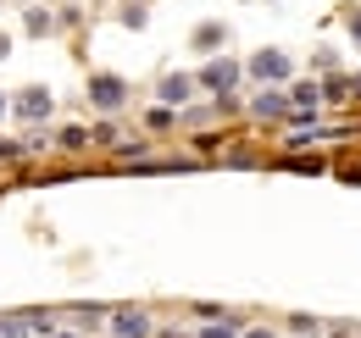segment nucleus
Listing matches in <instances>:
<instances>
[{"instance_id":"1","label":"nucleus","mask_w":361,"mask_h":338,"mask_svg":"<svg viewBox=\"0 0 361 338\" xmlns=\"http://www.w3.org/2000/svg\"><path fill=\"white\" fill-rule=\"evenodd\" d=\"M239 78H245V67H239V61H228V56H217V61H206V67L195 73V89H206V94H217V100H223V94L239 89Z\"/></svg>"},{"instance_id":"2","label":"nucleus","mask_w":361,"mask_h":338,"mask_svg":"<svg viewBox=\"0 0 361 338\" xmlns=\"http://www.w3.org/2000/svg\"><path fill=\"white\" fill-rule=\"evenodd\" d=\"M245 73H250L256 84H278V89H283L289 78H295V61H289L283 50H256V56L245 61Z\"/></svg>"},{"instance_id":"3","label":"nucleus","mask_w":361,"mask_h":338,"mask_svg":"<svg viewBox=\"0 0 361 338\" xmlns=\"http://www.w3.org/2000/svg\"><path fill=\"white\" fill-rule=\"evenodd\" d=\"M90 100L100 106V111H117V106L128 100V84H123L117 73H94L90 78Z\"/></svg>"},{"instance_id":"4","label":"nucleus","mask_w":361,"mask_h":338,"mask_svg":"<svg viewBox=\"0 0 361 338\" xmlns=\"http://www.w3.org/2000/svg\"><path fill=\"white\" fill-rule=\"evenodd\" d=\"M106 327H111V338H150V333H156L150 311H111Z\"/></svg>"},{"instance_id":"5","label":"nucleus","mask_w":361,"mask_h":338,"mask_svg":"<svg viewBox=\"0 0 361 338\" xmlns=\"http://www.w3.org/2000/svg\"><path fill=\"white\" fill-rule=\"evenodd\" d=\"M250 117H262V123H278V117H289V94L278 84H267L256 100H250Z\"/></svg>"},{"instance_id":"6","label":"nucleus","mask_w":361,"mask_h":338,"mask_svg":"<svg viewBox=\"0 0 361 338\" xmlns=\"http://www.w3.org/2000/svg\"><path fill=\"white\" fill-rule=\"evenodd\" d=\"M11 111H17V117H34V123H45V117H50V94H45V89H23V94L11 100Z\"/></svg>"},{"instance_id":"7","label":"nucleus","mask_w":361,"mask_h":338,"mask_svg":"<svg viewBox=\"0 0 361 338\" xmlns=\"http://www.w3.org/2000/svg\"><path fill=\"white\" fill-rule=\"evenodd\" d=\"M189 44H195L200 56H217V50L228 44V28H223V23H200V28L189 34Z\"/></svg>"},{"instance_id":"8","label":"nucleus","mask_w":361,"mask_h":338,"mask_svg":"<svg viewBox=\"0 0 361 338\" xmlns=\"http://www.w3.org/2000/svg\"><path fill=\"white\" fill-rule=\"evenodd\" d=\"M156 94H161L167 106H183V100L195 94V78H183V73H167V78L156 84Z\"/></svg>"},{"instance_id":"9","label":"nucleus","mask_w":361,"mask_h":338,"mask_svg":"<svg viewBox=\"0 0 361 338\" xmlns=\"http://www.w3.org/2000/svg\"><path fill=\"white\" fill-rule=\"evenodd\" d=\"M173 127H178V111H173V106H167V100H161V106H150V111H145V133H173Z\"/></svg>"},{"instance_id":"10","label":"nucleus","mask_w":361,"mask_h":338,"mask_svg":"<svg viewBox=\"0 0 361 338\" xmlns=\"http://www.w3.org/2000/svg\"><path fill=\"white\" fill-rule=\"evenodd\" d=\"M317 100H322V84H306V78L289 84V106H317Z\"/></svg>"},{"instance_id":"11","label":"nucleus","mask_w":361,"mask_h":338,"mask_svg":"<svg viewBox=\"0 0 361 338\" xmlns=\"http://www.w3.org/2000/svg\"><path fill=\"white\" fill-rule=\"evenodd\" d=\"M195 338H239V327H233L228 316H212V322H206V327H200Z\"/></svg>"},{"instance_id":"12","label":"nucleus","mask_w":361,"mask_h":338,"mask_svg":"<svg viewBox=\"0 0 361 338\" xmlns=\"http://www.w3.org/2000/svg\"><path fill=\"white\" fill-rule=\"evenodd\" d=\"M56 139H61V144H67V150H84V144H90V133H84V127H61V133H56Z\"/></svg>"},{"instance_id":"13","label":"nucleus","mask_w":361,"mask_h":338,"mask_svg":"<svg viewBox=\"0 0 361 338\" xmlns=\"http://www.w3.org/2000/svg\"><path fill=\"white\" fill-rule=\"evenodd\" d=\"M289 327H295V333H306V338L322 333V322H317V316H289Z\"/></svg>"},{"instance_id":"14","label":"nucleus","mask_w":361,"mask_h":338,"mask_svg":"<svg viewBox=\"0 0 361 338\" xmlns=\"http://www.w3.org/2000/svg\"><path fill=\"white\" fill-rule=\"evenodd\" d=\"M345 94H350L345 78H328V84H322V100H345Z\"/></svg>"},{"instance_id":"15","label":"nucleus","mask_w":361,"mask_h":338,"mask_svg":"<svg viewBox=\"0 0 361 338\" xmlns=\"http://www.w3.org/2000/svg\"><path fill=\"white\" fill-rule=\"evenodd\" d=\"M28 28H34V34H45V28H50V11H39V6H34V11H28Z\"/></svg>"},{"instance_id":"16","label":"nucleus","mask_w":361,"mask_h":338,"mask_svg":"<svg viewBox=\"0 0 361 338\" xmlns=\"http://www.w3.org/2000/svg\"><path fill=\"white\" fill-rule=\"evenodd\" d=\"M350 39L361 44V11H356V17H350Z\"/></svg>"},{"instance_id":"17","label":"nucleus","mask_w":361,"mask_h":338,"mask_svg":"<svg viewBox=\"0 0 361 338\" xmlns=\"http://www.w3.org/2000/svg\"><path fill=\"white\" fill-rule=\"evenodd\" d=\"M156 338H189V333H183V327H161Z\"/></svg>"},{"instance_id":"18","label":"nucleus","mask_w":361,"mask_h":338,"mask_svg":"<svg viewBox=\"0 0 361 338\" xmlns=\"http://www.w3.org/2000/svg\"><path fill=\"white\" fill-rule=\"evenodd\" d=\"M239 338H278V333H267V327H250V333H239Z\"/></svg>"},{"instance_id":"19","label":"nucleus","mask_w":361,"mask_h":338,"mask_svg":"<svg viewBox=\"0 0 361 338\" xmlns=\"http://www.w3.org/2000/svg\"><path fill=\"white\" fill-rule=\"evenodd\" d=\"M6 156H17V144H6V139H0V161H6Z\"/></svg>"},{"instance_id":"20","label":"nucleus","mask_w":361,"mask_h":338,"mask_svg":"<svg viewBox=\"0 0 361 338\" xmlns=\"http://www.w3.org/2000/svg\"><path fill=\"white\" fill-rule=\"evenodd\" d=\"M50 338H78V333H50Z\"/></svg>"},{"instance_id":"21","label":"nucleus","mask_w":361,"mask_h":338,"mask_svg":"<svg viewBox=\"0 0 361 338\" xmlns=\"http://www.w3.org/2000/svg\"><path fill=\"white\" fill-rule=\"evenodd\" d=\"M0 111H6V100H0Z\"/></svg>"}]
</instances>
